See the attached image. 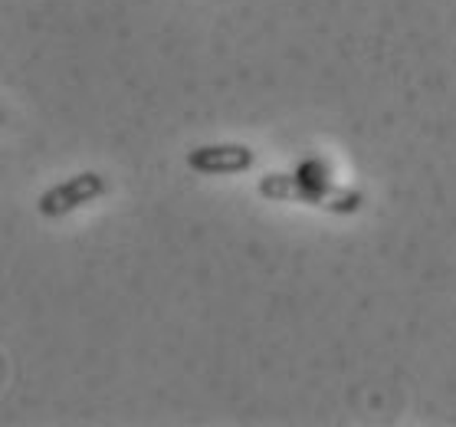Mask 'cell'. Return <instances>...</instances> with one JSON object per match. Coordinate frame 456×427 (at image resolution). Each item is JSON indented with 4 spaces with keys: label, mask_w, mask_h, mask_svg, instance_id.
I'll return each mask as SVG.
<instances>
[{
    "label": "cell",
    "mask_w": 456,
    "mask_h": 427,
    "mask_svg": "<svg viewBox=\"0 0 456 427\" xmlns=\"http://www.w3.org/2000/svg\"><path fill=\"white\" fill-rule=\"evenodd\" d=\"M259 198L276 201V204H305L322 208L329 214H358L364 204L362 191L342 188L332 181V168L319 155L305 158L296 165V171H270L259 177Z\"/></svg>",
    "instance_id": "cell-1"
},
{
    "label": "cell",
    "mask_w": 456,
    "mask_h": 427,
    "mask_svg": "<svg viewBox=\"0 0 456 427\" xmlns=\"http://www.w3.org/2000/svg\"><path fill=\"white\" fill-rule=\"evenodd\" d=\"M105 194V177L95 175V171H79V175L66 177L60 185H53L50 191H43L40 201H37V210H40L43 218H66V214H73V210L86 208V204H93Z\"/></svg>",
    "instance_id": "cell-2"
},
{
    "label": "cell",
    "mask_w": 456,
    "mask_h": 427,
    "mask_svg": "<svg viewBox=\"0 0 456 427\" xmlns=\"http://www.w3.org/2000/svg\"><path fill=\"white\" fill-rule=\"evenodd\" d=\"M256 161V152L240 142H217V145H200L187 152V168L198 175H240L249 171Z\"/></svg>",
    "instance_id": "cell-3"
}]
</instances>
